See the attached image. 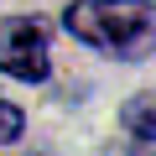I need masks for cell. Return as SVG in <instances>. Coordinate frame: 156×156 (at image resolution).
I'll return each mask as SVG.
<instances>
[{"instance_id":"4","label":"cell","mask_w":156,"mask_h":156,"mask_svg":"<svg viewBox=\"0 0 156 156\" xmlns=\"http://www.w3.org/2000/svg\"><path fill=\"white\" fill-rule=\"evenodd\" d=\"M21 125H26V115H21L16 104H5V99H0V146H5V140H16V135H21Z\"/></svg>"},{"instance_id":"2","label":"cell","mask_w":156,"mask_h":156,"mask_svg":"<svg viewBox=\"0 0 156 156\" xmlns=\"http://www.w3.org/2000/svg\"><path fill=\"white\" fill-rule=\"evenodd\" d=\"M0 73L21 78V83H42L52 73V47H47V26L31 16H11L0 21Z\"/></svg>"},{"instance_id":"1","label":"cell","mask_w":156,"mask_h":156,"mask_svg":"<svg viewBox=\"0 0 156 156\" xmlns=\"http://www.w3.org/2000/svg\"><path fill=\"white\" fill-rule=\"evenodd\" d=\"M62 26L83 47L125 57V62L156 52V5L151 0H73L62 11Z\"/></svg>"},{"instance_id":"3","label":"cell","mask_w":156,"mask_h":156,"mask_svg":"<svg viewBox=\"0 0 156 156\" xmlns=\"http://www.w3.org/2000/svg\"><path fill=\"white\" fill-rule=\"evenodd\" d=\"M120 125H125L130 140L151 146V140H156V94H135V99L120 109Z\"/></svg>"}]
</instances>
